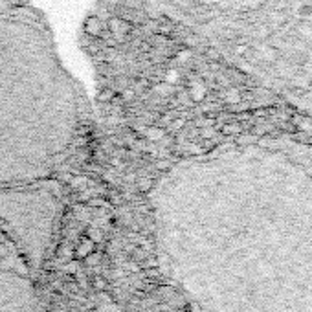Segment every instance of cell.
Instances as JSON below:
<instances>
[{"mask_svg": "<svg viewBox=\"0 0 312 312\" xmlns=\"http://www.w3.org/2000/svg\"><path fill=\"white\" fill-rule=\"evenodd\" d=\"M94 250V241L92 239H83L81 244L77 246V250H75V256L77 257H87L88 254H92Z\"/></svg>", "mask_w": 312, "mask_h": 312, "instance_id": "4", "label": "cell"}, {"mask_svg": "<svg viewBox=\"0 0 312 312\" xmlns=\"http://www.w3.org/2000/svg\"><path fill=\"white\" fill-rule=\"evenodd\" d=\"M81 103L44 19L0 9V187L43 180L79 136Z\"/></svg>", "mask_w": 312, "mask_h": 312, "instance_id": "1", "label": "cell"}, {"mask_svg": "<svg viewBox=\"0 0 312 312\" xmlns=\"http://www.w3.org/2000/svg\"><path fill=\"white\" fill-rule=\"evenodd\" d=\"M158 169H165L167 165H165V162H158V165H156Z\"/></svg>", "mask_w": 312, "mask_h": 312, "instance_id": "11", "label": "cell"}, {"mask_svg": "<svg viewBox=\"0 0 312 312\" xmlns=\"http://www.w3.org/2000/svg\"><path fill=\"white\" fill-rule=\"evenodd\" d=\"M178 79V72L176 70H169L167 75H165V83H169V85H173V83Z\"/></svg>", "mask_w": 312, "mask_h": 312, "instance_id": "8", "label": "cell"}, {"mask_svg": "<svg viewBox=\"0 0 312 312\" xmlns=\"http://www.w3.org/2000/svg\"><path fill=\"white\" fill-rule=\"evenodd\" d=\"M98 100L103 103V101H112L114 100V90H110V88H106V90H103V92H100V96H98Z\"/></svg>", "mask_w": 312, "mask_h": 312, "instance_id": "7", "label": "cell"}, {"mask_svg": "<svg viewBox=\"0 0 312 312\" xmlns=\"http://www.w3.org/2000/svg\"><path fill=\"white\" fill-rule=\"evenodd\" d=\"M105 30H106V24L100 17H96V15L87 17L85 22H83V31H85L87 35H90L92 39H101L105 35Z\"/></svg>", "mask_w": 312, "mask_h": 312, "instance_id": "2", "label": "cell"}, {"mask_svg": "<svg viewBox=\"0 0 312 312\" xmlns=\"http://www.w3.org/2000/svg\"><path fill=\"white\" fill-rule=\"evenodd\" d=\"M90 239H92V241H100V239H101V233H100V231L92 230V231H90Z\"/></svg>", "mask_w": 312, "mask_h": 312, "instance_id": "9", "label": "cell"}, {"mask_svg": "<svg viewBox=\"0 0 312 312\" xmlns=\"http://www.w3.org/2000/svg\"><path fill=\"white\" fill-rule=\"evenodd\" d=\"M145 136L149 138L151 142H158V140H162L165 136V131H163L162 127L151 125V127H147V131H145Z\"/></svg>", "mask_w": 312, "mask_h": 312, "instance_id": "5", "label": "cell"}, {"mask_svg": "<svg viewBox=\"0 0 312 312\" xmlns=\"http://www.w3.org/2000/svg\"><path fill=\"white\" fill-rule=\"evenodd\" d=\"M106 31H110L116 39H123L125 33L131 31V24L121 17H110L106 20Z\"/></svg>", "mask_w": 312, "mask_h": 312, "instance_id": "3", "label": "cell"}, {"mask_svg": "<svg viewBox=\"0 0 312 312\" xmlns=\"http://www.w3.org/2000/svg\"><path fill=\"white\" fill-rule=\"evenodd\" d=\"M184 123H186V121H184V118H178L175 123H173V127H175V129H180V127H184Z\"/></svg>", "mask_w": 312, "mask_h": 312, "instance_id": "10", "label": "cell"}, {"mask_svg": "<svg viewBox=\"0 0 312 312\" xmlns=\"http://www.w3.org/2000/svg\"><path fill=\"white\" fill-rule=\"evenodd\" d=\"M151 187H153V178L151 176H140V178H136V189L140 193H147Z\"/></svg>", "mask_w": 312, "mask_h": 312, "instance_id": "6", "label": "cell"}]
</instances>
